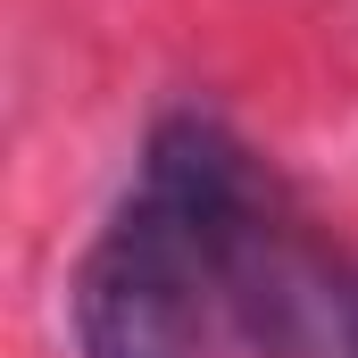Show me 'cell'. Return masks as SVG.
I'll use <instances>...</instances> for the list:
<instances>
[{"label":"cell","instance_id":"obj_1","mask_svg":"<svg viewBox=\"0 0 358 358\" xmlns=\"http://www.w3.org/2000/svg\"><path fill=\"white\" fill-rule=\"evenodd\" d=\"M259 250L250 150L183 108L150 134L125 208L76 267V350L84 358H208L225 283Z\"/></svg>","mask_w":358,"mask_h":358},{"label":"cell","instance_id":"obj_2","mask_svg":"<svg viewBox=\"0 0 358 358\" xmlns=\"http://www.w3.org/2000/svg\"><path fill=\"white\" fill-rule=\"evenodd\" d=\"M342 325H350V358H358V292H350V308H342Z\"/></svg>","mask_w":358,"mask_h":358}]
</instances>
